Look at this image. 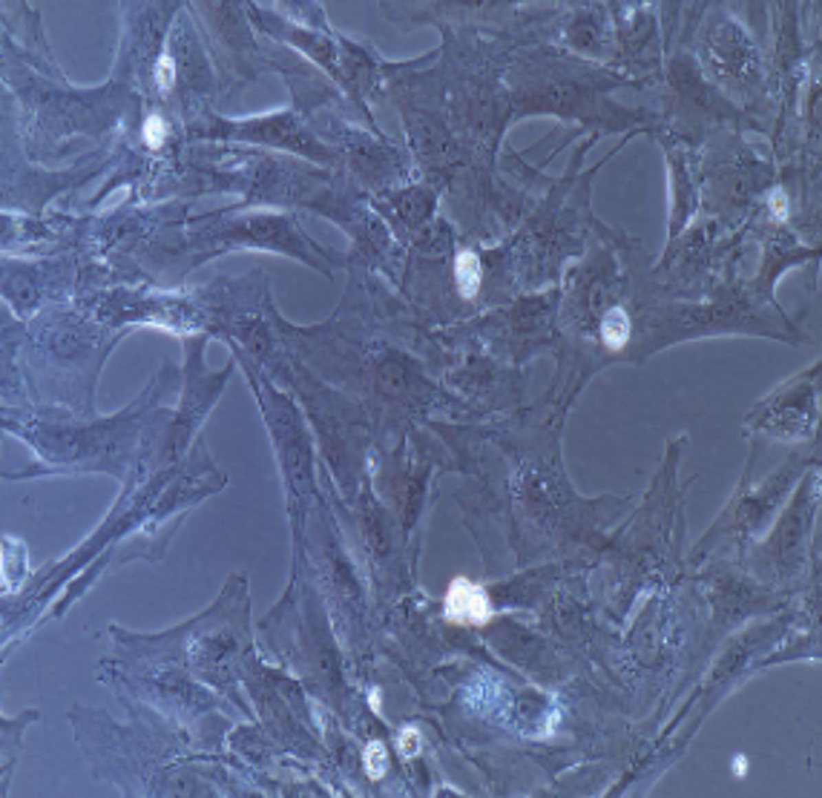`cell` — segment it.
Wrapping results in <instances>:
<instances>
[{
    "label": "cell",
    "mask_w": 822,
    "mask_h": 798,
    "mask_svg": "<svg viewBox=\"0 0 822 798\" xmlns=\"http://www.w3.org/2000/svg\"><path fill=\"white\" fill-rule=\"evenodd\" d=\"M630 339V316L624 307H609L601 319V342L609 351H621Z\"/></svg>",
    "instance_id": "obj_3"
},
{
    "label": "cell",
    "mask_w": 822,
    "mask_h": 798,
    "mask_svg": "<svg viewBox=\"0 0 822 798\" xmlns=\"http://www.w3.org/2000/svg\"><path fill=\"white\" fill-rule=\"evenodd\" d=\"M155 84L161 89H170L175 84V60L170 55H161L155 63Z\"/></svg>",
    "instance_id": "obj_6"
},
{
    "label": "cell",
    "mask_w": 822,
    "mask_h": 798,
    "mask_svg": "<svg viewBox=\"0 0 822 798\" xmlns=\"http://www.w3.org/2000/svg\"><path fill=\"white\" fill-rule=\"evenodd\" d=\"M770 210H773V216H777V219L788 216V199H785L782 192H773L770 195Z\"/></svg>",
    "instance_id": "obj_8"
},
{
    "label": "cell",
    "mask_w": 822,
    "mask_h": 798,
    "mask_svg": "<svg viewBox=\"0 0 822 798\" xmlns=\"http://www.w3.org/2000/svg\"><path fill=\"white\" fill-rule=\"evenodd\" d=\"M480 279H483L480 258H477L472 250H463V253H457V258H455V282H457L460 296H466V299L477 296V290H480Z\"/></svg>",
    "instance_id": "obj_2"
},
{
    "label": "cell",
    "mask_w": 822,
    "mask_h": 798,
    "mask_svg": "<svg viewBox=\"0 0 822 798\" xmlns=\"http://www.w3.org/2000/svg\"><path fill=\"white\" fill-rule=\"evenodd\" d=\"M397 746H400V755H402V758H414L417 753H420V746H423L420 732H417V729H411V727H406V729L400 732Z\"/></svg>",
    "instance_id": "obj_5"
},
{
    "label": "cell",
    "mask_w": 822,
    "mask_h": 798,
    "mask_svg": "<svg viewBox=\"0 0 822 798\" xmlns=\"http://www.w3.org/2000/svg\"><path fill=\"white\" fill-rule=\"evenodd\" d=\"M748 773V758L745 755H739L736 758V775H745Z\"/></svg>",
    "instance_id": "obj_9"
},
{
    "label": "cell",
    "mask_w": 822,
    "mask_h": 798,
    "mask_svg": "<svg viewBox=\"0 0 822 798\" xmlns=\"http://www.w3.org/2000/svg\"><path fill=\"white\" fill-rule=\"evenodd\" d=\"M164 135H167V126H164V121H161L158 115H150V118H147V124H144V141H147L150 146H161V141H164Z\"/></svg>",
    "instance_id": "obj_7"
},
{
    "label": "cell",
    "mask_w": 822,
    "mask_h": 798,
    "mask_svg": "<svg viewBox=\"0 0 822 798\" xmlns=\"http://www.w3.org/2000/svg\"><path fill=\"white\" fill-rule=\"evenodd\" d=\"M363 764H365V773L371 775L374 781L382 778L385 770H389V750H385V744L382 741H371V744H368L365 753H363Z\"/></svg>",
    "instance_id": "obj_4"
},
{
    "label": "cell",
    "mask_w": 822,
    "mask_h": 798,
    "mask_svg": "<svg viewBox=\"0 0 822 798\" xmlns=\"http://www.w3.org/2000/svg\"><path fill=\"white\" fill-rule=\"evenodd\" d=\"M446 617L457 626H483L492 621V600L486 589L469 577H455L446 592Z\"/></svg>",
    "instance_id": "obj_1"
}]
</instances>
